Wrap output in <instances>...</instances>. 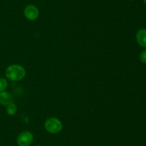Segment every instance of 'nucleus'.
<instances>
[{
    "mask_svg": "<svg viewBox=\"0 0 146 146\" xmlns=\"http://www.w3.org/2000/svg\"><path fill=\"white\" fill-rule=\"evenodd\" d=\"M5 74L7 78L11 81L18 82L24 78L26 70L19 64H11L7 68Z\"/></svg>",
    "mask_w": 146,
    "mask_h": 146,
    "instance_id": "1",
    "label": "nucleus"
},
{
    "mask_svg": "<svg viewBox=\"0 0 146 146\" xmlns=\"http://www.w3.org/2000/svg\"><path fill=\"white\" fill-rule=\"evenodd\" d=\"M139 59L141 62L143 64H146V50H143L139 56Z\"/></svg>",
    "mask_w": 146,
    "mask_h": 146,
    "instance_id": "9",
    "label": "nucleus"
},
{
    "mask_svg": "<svg viewBox=\"0 0 146 146\" xmlns=\"http://www.w3.org/2000/svg\"><path fill=\"white\" fill-rule=\"evenodd\" d=\"M136 41L141 47L146 48V28H142L137 31Z\"/></svg>",
    "mask_w": 146,
    "mask_h": 146,
    "instance_id": "5",
    "label": "nucleus"
},
{
    "mask_svg": "<svg viewBox=\"0 0 146 146\" xmlns=\"http://www.w3.org/2000/svg\"><path fill=\"white\" fill-rule=\"evenodd\" d=\"M6 112H7V113L9 115H14L17 112V104L14 102L9 104L8 105H7V107H6Z\"/></svg>",
    "mask_w": 146,
    "mask_h": 146,
    "instance_id": "7",
    "label": "nucleus"
},
{
    "mask_svg": "<svg viewBox=\"0 0 146 146\" xmlns=\"http://www.w3.org/2000/svg\"><path fill=\"white\" fill-rule=\"evenodd\" d=\"M8 86V82L7 80L4 77H0V92L4 91Z\"/></svg>",
    "mask_w": 146,
    "mask_h": 146,
    "instance_id": "8",
    "label": "nucleus"
},
{
    "mask_svg": "<svg viewBox=\"0 0 146 146\" xmlns=\"http://www.w3.org/2000/svg\"><path fill=\"white\" fill-rule=\"evenodd\" d=\"M36 146H43V145H36Z\"/></svg>",
    "mask_w": 146,
    "mask_h": 146,
    "instance_id": "11",
    "label": "nucleus"
},
{
    "mask_svg": "<svg viewBox=\"0 0 146 146\" xmlns=\"http://www.w3.org/2000/svg\"><path fill=\"white\" fill-rule=\"evenodd\" d=\"M130 1H133V0H130Z\"/></svg>",
    "mask_w": 146,
    "mask_h": 146,
    "instance_id": "12",
    "label": "nucleus"
},
{
    "mask_svg": "<svg viewBox=\"0 0 146 146\" xmlns=\"http://www.w3.org/2000/svg\"><path fill=\"white\" fill-rule=\"evenodd\" d=\"M14 98L9 92L6 91L0 92V104L2 105H8L10 103L13 102Z\"/></svg>",
    "mask_w": 146,
    "mask_h": 146,
    "instance_id": "6",
    "label": "nucleus"
},
{
    "mask_svg": "<svg viewBox=\"0 0 146 146\" xmlns=\"http://www.w3.org/2000/svg\"><path fill=\"white\" fill-rule=\"evenodd\" d=\"M45 128L48 133L51 134L58 133L63 128V125L61 120L56 117H49L45 122Z\"/></svg>",
    "mask_w": 146,
    "mask_h": 146,
    "instance_id": "2",
    "label": "nucleus"
},
{
    "mask_svg": "<svg viewBox=\"0 0 146 146\" xmlns=\"http://www.w3.org/2000/svg\"><path fill=\"white\" fill-rule=\"evenodd\" d=\"M34 140L33 134L29 131H24L17 137V144L19 146H29Z\"/></svg>",
    "mask_w": 146,
    "mask_h": 146,
    "instance_id": "3",
    "label": "nucleus"
},
{
    "mask_svg": "<svg viewBox=\"0 0 146 146\" xmlns=\"http://www.w3.org/2000/svg\"><path fill=\"white\" fill-rule=\"evenodd\" d=\"M143 1H144V3H145V4L146 5V0H143Z\"/></svg>",
    "mask_w": 146,
    "mask_h": 146,
    "instance_id": "10",
    "label": "nucleus"
},
{
    "mask_svg": "<svg viewBox=\"0 0 146 146\" xmlns=\"http://www.w3.org/2000/svg\"><path fill=\"white\" fill-rule=\"evenodd\" d=\"M24 12L26 18L28 19L29 20H31V21L36 19L39 15V11H38V8L33 4L27 5L24 9Z\"/></svg>",
    "mask_w": 146,
    "mask_h": 146,
    "instance_id": "4",
    "label": "nucleus"
}]
</instances>
